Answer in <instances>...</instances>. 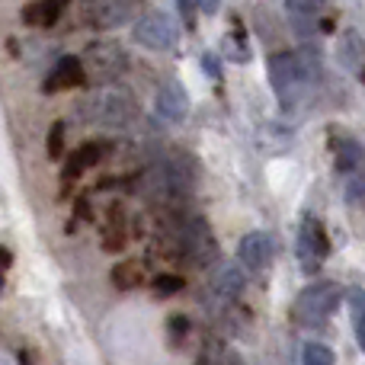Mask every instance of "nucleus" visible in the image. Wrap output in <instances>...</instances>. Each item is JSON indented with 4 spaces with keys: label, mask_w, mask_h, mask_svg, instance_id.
I'll use <instances>...</instances> for the list:
<instances>
[{
    "label": "nucleus",
    "mask_w": 365,
    "mask_h": 365,
    "mask_svg": "<svg viewBox=\"0 0 365 365\" xmlns=\"http://www.w3.org/2000/svg\"><path fill=\"white\" fill-rule=\"evenodd\" d=\"M311 74H314V64H304L295 51H276L269 58V83L285 113H295L298 103L304 100Z\"/></svg>",
    "instance_id": "3"
},
{
    "label": "nucleus",
    "mask_w": 365,
    "mask_h": 365,
    "mask_svg": "<svg viewBox=\"0 0 365 365\" xmlns=\"http://www.w3.org/2000/svg\"><path fill=\"white\" fill-rule=\"evenodd\" d=\"M141 13V0H81V19L90 29H119Z\"/></svg>",
    "instance_id": "7"
},
{
    "label": "nucleus",
    "mask_w": 365,
    "mask_h": 365,
    "mask_svg": "<svg viewBox=\"0 0 365 365\" xmlns=\"http://www.w3.org/2000/svg\"><path fill=\"white\" fill-rule=\"evenodd\" d=\"M221 51H225L231 61H237V64H244V61H250V48H247V36H244V29L240 26H234V32L231 36H225V45H221Z\"/></svg>",
    "instance_id": "21"
},
{
    "label": "nucleus",
    "mask_w": 365,
    "mask_h": 365,
    "mask_svg": "<svg viewBox=\"0 0 365 365\" xmlns=\"http://www.w3.org/2000/svg\"><path fill=\"white\" fill-rule=\"evenodd\" d=\"M189 113V96L182 90V83L167 81L164 87L158 90V115L167 122H182Z\"/></svg>",
    "instance_id": "12"
},
{
    "label": "nucleus",
    "mask_w": 365,
    "mask_h": 365,
    "mask_svg": "<svg viewBox=\"0 0 365 365\" xmlns=\"http://www.w3.org/2000/svg\"><path fill=\"white\" fill-rule=\"evenodd\" d=\"M64 132H68L64 122H55V125H51V132H48V158L51 160H58L64 154Z\"/></svg>",
    "instance_id": "25"
},
{
    "label": "nucleus",
    "mask_w": 365,
    "mask_h": 365,
    "mask_svg": "<svg viewBox=\"0 0 365 365\" xmlns=\"http://www.w3.org/2000/svg\"><path fill=\"white\" fill-rule=\"evenodd\" d=\"M285 10L292 16V26L302 38H311V32L317 29V19H321L324 0H285Z\"/></svg>",
    "instance_id": "13"
},
{
    "label": "nucleus",
    "mask_w": 365,
    "mask_h": 365,
    "mask_svg": "<svg viewBox=\"0 0 365 365\" xmlns=\"http://www.w3.org/2000/svg\"><path fill=\"white\" fill-rule=\"evenodd\" d=\"M346 199L353 202V205H365V173H356V177L349 180V186H346Z\"/></svg>",
    "instance_id": "26"
},
{
    "label": "nucleus",
    "mask_w": 365,
    "mask_h": 365,
    "mask_svg": "<svg viewBox=\"0 0 365 365\" xmlns=\"http://www.w3.org/2000/svg\"><path fill=\"white\" fill-rule=\"evenodd\" d=\"M180 10H182V19H186V26H189V29H192V26H195V16H192V4H189V0H180Z\"/></svg>",
    "instance_id": "29"
},
{
    "label": "nucleus",
    "mask_w": 365,
    "mask_h": 365,
    "mask_svg": "<svg viewBox=\"0 0 365 365\" xmlns=\"http://www.w3.org/2000/svg\"><path fill=\"white\" fill-rule=\"evenodd\" d=\"M125 247V221H122V212L115 215V205L109 208V225H106V234H103V250L115 253Z\"/></svg>",
    "instance_id": "20"
},
{
    "label": "nucleus",
    "mask_w": 365,
    "mask_h": 365,
    "mask_svg": "<svg viewBox=\"0 0 365 365\" xmlns=\"http://www.w3.org/2000/svg\"><path fill=\"white\" fill-rule=\"evenodd\" d=\"M132 36H135V42L151 51H170V48H177V42H180V26L173 23V16L154 10V13H145V16L135 19Z\"/></svg>",
    "instance_id": "8"
},
{
    "label": "nucleus",
    "mask_w": 365,
    "mask_h": 365,
    "mask_svg": "<svg viewBox=\"0 0 365 365\" xmlns=\"http://www.w3.org/2000/svg\"><path fill=\"white\" fill-rule=\"evenodd\" d=\"M346 298H349V308H353L356 340H359V346L365 349V292H362V289H353Z\"/></svg>",
    "instance_id": "22"
},
{
    "label": "nucleus",
    "mask_w": 365,
    "mask_h": 365,
    "mask_svg": "<svg viewBox=\"0 0 365 365\" xmlns=\"http://www.w3.org/2000/svg\"><path fill=\"white\" fill-rule=\"evenodd\" d=\"M327 253H330L327 231H324V225L314 215H308L302 221V227H298V263H302L304 272H317L321 263L327 259Z\"/></svg>",
    "instance_id": "9"
},
{
    "label": "nucleus",
    "mask_w": 365,
    "mask_h": 365,
    "mask_svg": "<svg viewBox=\"0 0 365 365\" xmlns=\"http://www.w3.org/2000/svg\"><path fill=\"white\" fill-rule=\"evenodd\" d=\"M340 298H343V289L336 282H311L295 302L298 324H304V327H321L336 311Z\"/></svg>",
    "instance_id": "6"
},
{
    "label": "nucleus",
    "mask_w": 365,
    "mask_h": 365,
    "mask_svg": "<svg viewBox=\"0 0 365 365\" xmlns=\"http://www.w3.org/2000/svg\"><path fill=\"white\" fill-rule=\"evenodd\" d=\"M272 253H276V240L266 231H250L237 244V263L247 272H263L272 263Z\"/></svg>",
    "instance_id": "10"
},
{
    "label": "nucleus",
    "mask_w": 365,
    "mask_h": 365,
    "mask_svg": "<svg viewBox=\"0 0 365 365\" xmlns=\"http://www.w3.org/2000/svg\"><path fill=\"white\" fill-rule=\"evenodd\" d=\"M87 83V71H83V61L74 55L61 58V61L55 64V71H51L48 83H45V90H71V87H83Z\"/></svg>",
    "instance_id": "14"
},
{
    "label": "nucleus",
    "mask_w": 365,
    "mask_h": 365,
    "mask_svg": "<svg viewBox=\"0 0 365 365\" xmlns=\"http://www.w3.org/2000/svg\"><path fill=\"white\" fill-rule=\"evenodd\" d=\"M215 64H218V61H215V55H205V71L212 77H218V68H215Z\"/></svg>",
    "instance_id": "32"
},
{
    "label": "nucleus",
    "mask_w": 365,
    "mask_h": 365,
    "mask_svg": "<svg viewBox=\"0 0 365 365\" xmlns=\"http://www.w3.org/2000/svg\"><path fill=\"white\" fill-rule=\"evenodd\" d=\"M68 0H38V4H29L23 10V19L29 26H55L61 19Z\"/></svg>",
    "instance_id": "17"
},
{
    "label": "nucleus",
    "mask_w": 365,
    "mask_h": 365,
    "mask_svg": "<svg viewBox=\"0 0 365 365\" xmlns=\"http://www.w3.org/2000/svg\"><path fill=\"white\" fill-rule=\"evenodd\" d=\"M100 160H103V145L100 141H83V145L77 148L74 154H68V160H64V180H77L83 170L96 167Z\"/></svg>",
    "instance_id": "16"
},
{
    "label": "nucleus",
    "mask_w": 365,
    "mask_h": 365,
    "mask_svg": "<svg viewBox=\"0 0 365 365\" xmlns=\"http://www.w3.org/2000/svg\"><path fill=\"white\" fill-rule=\"evenodd\" d=\"M212 295L218 302H234L244 292V272H240V263H221L218 269L212 272V282H208Z\"/></svg>",
    "instance_id": "11"
},
{
    "label": "nucleus",
    "mask_w": 365,
    "mask_h": 365,
    "mask_svg": "<svg viewBox=\"0 0 365 365\" xmlns=\"http://www.w3.org/2000/svg\"><path fill=\"white\" fill-rule=\"evenodd\" d=\"M195 182H199V164L186 151H170L135 173L132 192L148 202H177L192 192Z\"/></svg>",
    "instance_id": "1"
},
{
    "label": "nucleus",
    "mask_w": 365,
    "mask_h": 365,
    "mask_svg": "<svg viewBox=\"0 0 365 365\" xmlns=\"http://www.w3.org/2000/svg\"><path fill=\"white\" fill-rule=\"evenodd\" d=\"M83 218H90V199H87V195H81V199H77V218L74 221H83Z\"/></svg>",
    "instance_id": "28"
},
{
    "label": "nucleus",
    "mask_w": 365,
    "mask_h": 365,
    "mask_svg": "<svg viewBox=\"0 0 365 365\" xmlns=\"http://www.w3.org/2000/svg\"><path fill=\"white\" fill-rule=\"evenodd\" d=\"M334 164L340 173H359L365 164V151L359 148V141L346 138V135H336L334 138Z\"/></svg>",
    "instance_id": "15"
},
{
    "label": "nucleus",
    "mask_w": 365,
    "mask_h": 365,
    "mask_svg": "<svg viewBox=\"0 0 365 365\" xmlns=\"http://www.w3.org/2000/svg\"><path fill=\"white\" fill-rule=\"evenodd\" d=\"M177 247H180L182 259L189 266H199V269H205V266H212L218 259V240H215L205 218L182 221V227L177 231Z\"/></svg>",
    "instance_id": "5"
},
{
    "label": "nucleus",
    "mask_w": 365,
    "mask_h": 365,
    "mask_svg": "<svg viewBox=\"0 0 365 365\" xmlns=\"http://www.w3.org/2000/svg\"><path fill=\"white\" fill-rule=\"evenodd\" d=\"M182 276H177V272H164V276H158L154 279V292H158L160 298H170V295H177V292L182 289Z\"/></svg>",
    "instance_id": "24"
},
{
    "label": "nucleus",
    "mask_w": 365,
    "mask_h": 365,
    "mask_svg": "<svg viewBox=\"0 0 365 365\" xmlns=\"http://www.w3.org/2000/svg\"><path fill=\"white\" fill-rule=\"evenodd\" d=\"M0 285H4V272H0Z\"/></svg>",
    "instance_id": "33"
},
{
    "label": "nucleus",
    "mask_w": 365,
    "mask_h": 365,
    "mask_svg": "<svg viewBox=\"0 0 365 365\" xmlns=\"http://www.w3.org/2000/svg\"><path fill=\"white\" fill-rule=\"evenodd\" d=\"M145 282V266L138 263V259H125V263H119L113 269V285L122 292L128 289H138V285Z\"/></svg>",
    "instance_id": "18"
},
{
    "label": "nucleus",
    "mask_w": 365,
    "mask_h": 365,
    "mask_svg": "<svg viewBox=\"0 0 365 365\" xmlns=\"http://www.w3.org/2000/svg\"><path fill=\"white\" fill-rule=\"evenodd\" d=\"M167 334H173L180 340V336H186L189 334V321L186 317H170V321H167Z\"/></svg>",
    "instance_id": "27"
},
{
    "label": "nucleus",
    "mask_w": 365,
    "mask_h": 365,
    "mask_svg": "<svg viewBox=\"0 0 365 365\" xmlns=\"http://www.w3.org/2000/svg\"><path fill=\"white\" fill-rule=\"evenodd\" d=\"M334 349L324 346V343H308L302 349V365H334Z\"/></svg>",
    "instance_id": "23"
},
{
    "label": "nucleus",
    "mask_w": 365,
    "mask_h": 365,
    "mask_svg": "<svg viewBox=\"0 0 365 365\" xmlns=\"http://www.w3.org/2000/svg\"><path fill=\"white\" fill-rule=\"evenodd\" d=\"M362 68H365V64H362ZM362 81H365V71H362Z\"/></svg>",
    "instance_id": "34"
},
{
    "label": "nucleus",
    "mask_w": 365,
    "mask_h": 365,
    "mask_svg": "<svg viewBox=\"0 0 365 365\" xmlns=\"http://www.w3.org/2000/svg\"><path fill=\"white\" fill-rule=\"evenodd\" d=\"M77 113L87 125L128 128L138 119V100L125 87H96L77 103Z\"/></svg>",
    "instance_id": "2"
},
{
    "label": "nucleus",
    "mask_w": 365,
    "mask_h": 365,
    "mask_svg": "<svg viewBox=\"0 0 365 365\" xmlns=\"http://www.w3.org/2000/svg\"><path fill=\"white\" fill-rule=\"evenodd\" d=\"M83 71H87V83H96V87H113L119 77L128 74L132 68V58L122 48L119 42H93L87 45V51L81 55Z\"/></svg>",
    "instance_id": "4"
},
{
    "label": "nucleus",
    "mask_w": 365,
    "mask_h": 365,
    "mask_svg": "<svg viewBox=\"0 0 365 365\" xmlns=\"http://www.w3.org/2000/svg\"><path fill=\"white\" fill-rule=\"evenodd\" d=\"M340 61L346 64V68H353V71L365 61V42H362V36H359L356 29L343 32V42H340Z\"/></svg>",
    "instance_id": "19"
},
{
    "label": "nucleus",
    "mask_w": 365,
    "mask_h": 365,
    "mask_svg": "<svg viewBox=\"0 0 365 365\" xmlns=\"http://www.w3.org/2000/svg\"><path fill=\"white\" fill-rule=\"evenodd\" d=\"M192 4L199 6L202 13H215V10H218V4H221V0H192Z\"/></svg>",
    "instance_id": "30"
},
{
    "label": "nucleus",
    "mask_w": 365,
    "mask_h": 365,
    "mask_svg": "<svg viewBox=\"0 0 365 365\" xmlns=\"http://www.w3.org/2000/svg\"><path fill=\"white\" fill-rule=\"evenodd\" d=\"M10 266H13V253L6 250V247H0V272L10 269Z\"/></svg>",
    "instance_id": "31"
}]
</instances>
